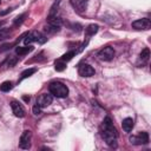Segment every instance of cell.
<instances>
[{"instance_id":"14","label":"cell","mask_w":151,"mask_h":151,"mask_svg":"<svg viewBox=\"0 0 151 151\" xmlns=\"http://www.w3.org/2000/svg\"><path fill=\"white\" fill-rule=\"evenodd\" d=\"M35 72H37V68H27V70H25V71L21 73L19 80H22V79H26V78L31 77V76H32L33 73H35Z\"/></svg>"},{"instance_id":"23","label":"cell","mask_w":151,"mask_h":151,"mask_svg":"<svg viewBox=\"0 0 151 151\" xmlns=\"http://www.w3.org/2000/svg\"><path fill=\"white\" fill-rule=\"evenodd\" d=\"M17 61H18V58H17V57H13V58H11V59L8 60V66H14Z\"/></svg>"},{"instance_id":"24","label":"cell","mask_w":151,"mask_h":151,"mask_svg":"<svg viewBox=\"0 0 151 151\" xmlns=\"http://www.w3.org/2000/svg\"><path fill=\"white\" fill-rule=\"evenodd\" d=\"M11 11H12V8H6L5 11H2V12H0V14H1V15H4V14H7V13H9Z\"/></svg>"},{"instance_id":"12","label":"cell","mask_w":151,"mask_h":151,"mask_svg":"<svg viewBox=\"0 0 151 151\" xmlns=\"http://www.w3.org/2000/svg\"><path fill=\"white\" fill-rule=\"evenodd\" d=\"M122 127L125 132H130L133 127V119L132 118H125L123 122H122Z\"/></svg>"},{"instance_id":"27","label":"cell","mask_w":151,"mask_h":151,"mask_svg":"<svg viewBox=\"0 0 151 151\" xmlns=\"http://www.w3.org/2000/svg\"><path fill=\"white\" fill-rule=\"evenodd\" d=\"M0 2H1V0H0Z\"/></svg>"},{"instance_id":"13","label":"cell","mask_w":151,"mask_h":151,"mask_svg":"<svg viewBox=\"0 0 151 151\" xmlns=\"http://www.w3.org/2000/svg\"><path fill=\"white\" fill-rule=\"evenodd\" d=\"M76 53H77V52H76V51H73V50H72V51H68V52H66L65 54H63V55H61L60 60H63V61H65V63H66V61H70V60L76 55Z\"/></svg>"},{"instance_id":"17","label":"cell","mask_w":151,"mask_h":151,"mask_svg":"<svg viewBox=\"0 0 151 151\" xmlns=\"http://www.w3.org/2000/svg\"><path fill=\"white\" fill-rule=\"evenodd\" d=\"M11 34V29L9 28H0V41L7 39Z\"/></svg>"},{"instance_id":"7","label":"cell","mask_w":151,"mask_h":151,"mask_svg":"<svg viewBox=\"0 0 151 151\" xmlns=\"http://www.w3.org/2000/svg\"><path fill=\"white\" fill-rule=\"evenodd\" d=\"M52 100H53L52 94H50V93H42V94H40L37 98V105L42 109V107H46V106L51 105L52 104Z\"/></svg>"},{"instance_id":"8","label":"cell","mask_w":151,"mask_h":151,"mask_svg":"<svg viewBox=\"0 0 151 151\" xmlns=\"http://www.w3.org/2000/svg\"><path fill=\"white\" fill-rule=\"evenodd\" d=\"M132 27L136 29H149L151 27V21L149 18H142V19L134 20L132 22Z\"/></svg>"},{"instance_id":"18","label":"cell","mask_w":151,"mask_h":151,"mask_svg":"<svg viewBox=\"0 0 151 151\" xmlns=\"http://www.w3.org/2000/svg\"><path fill=\"white\" fill-rule=\"evenodd\" d=\"M149 57H150V50L146 47V48H144V50L140 52V59H142L143 61H147V60H149Z\"/></svg>"},{"instance_id":"16","label":"cell","mask_w":151,"mask_h":151,"mask_svg":"<svg viewBox=\"0 0 151 151\" xmlns=\"http://www.w3.org/2000/svg\"><path fill=\"white\" fill-rule=\"evenodd\" d=\"M97 32H98V25L91 24V25H88L87 28H86V34H87V35H94Z\"/></svg>"},{"instance_id":"20","label":"cell","mask_w":151,"mask_h":151,"mask_svg":"<svg viewBox=\"0 0 151 151\" xmlns=\"http://www.w3.org/2000/svg\"><path fill=\"white\" fill-rule=\"evenodd\" d=\"M24 18H26V13H24V14H20V15H18L15 19H14V25L15 26H18V25H20L22 21H24Z\"/></svg>"},{"instance_id":"3","label":"cell","mask_w":151,"mask_h":151,"mask_svg":"<svg viewBox=\"0 0 151 151\" xmlns=\"http://www.w3.org/2000/svg\"><path fill=\"white\" fill-rule=\"evenodd\" d=\"M45 41H46V38H45L40 32H38V31H32V32H29V33L26 35V38L24 39L25 45H31L32 42H40V44H44Z\"/></svg>"},{"instance_id":"21","label":"cell","mask_w":151,"mask_h":151,"mask_svg":"<svg viewBox=\"0 0 151 151\" xmlns=\"http://www.w3.org/2000/svg\"><path fill=\"white\" fill-rule=\"evenodd\" d=\"M77 6H78V8L80 11L85 9V7H86V0H78L77 1Z\"/></svg>"},{"instance_id":"26","label":"cell","mask_w":151,"mask_h":151,"mask_svg":"<svg viewBox=\"0 0 151 151\" xmlns=\"http://www.w3.org/2000/svg\"><path fill=\"white\" fill-rule=\"evenodd\" d=\"M4 24H5V21H4V20H2V21H0V27H1Z\"/></svg>"},{"instance_id":"6","label":"cell","mask_w":151,"mask_h":151,"mask_svg":"<svg viewBox=\"0 0 151 151\" xmlns=\"http://www.w3.org/2000/svg\"><path fill=\"white\" fill-rule=\"evenodd\" d=\"M19 147L24 150H28L31 147V131L25 130L21 136H20V142H19Z\"/></svg>"},{"instance_id":"10","label":"cell","mask_w":151,"mask_h":151,"mask_svg":"<svg viewBox=\"0 0 151 151\" xmlns=\"http://www.w3.org/2000/svg\"><path fill=\"white\" fill-rule=\"evenodd\" d=\"M11 107H12V111H13L15 117H18V118L25 117V110H24V107L17 100H12L11 101Z\"/></svg>"},{"instance_id":"5","label":"cell","mask_w":151,"mask_h":151,"mask_svg":"<svg viewBox=\"0 0 151 151\" xmlns=\"http://www.w3.org/2000/svg\"><path fill=\"white\" fill-rule=\"evenodd\" d=\"M98 57L100 60H104V61H110L113 59L114 57V50L110 46H106L104 48H101L99 52H98Z\"/></svg>"},{"instance_id":"1","label":"cell","mask_w":151,"mask_h":151,"mask_svg":"<svg viewBox=\"0 0 151 151\" xmlns=\"http://www.w3.org/2000/svg\"><path fill=\"white\" fill-rule=\"evenodd\" d=\"M101 136H103L105 143L109 146H111V147H116L117 146L118 133H117V130L114 129L110 117H106L103 120V124H101Z\"/></svg>"},{"instance_id":"15","label":"cell","mask_w":151,"mask_h":151,"mask_svg":"<svg viewBox=\"0 0 151 151\" xmlns=\"http://www.w3.org/2000/svg\"><path fill=\"white\" fill-rule=\"evenodd\" d=\"M13 88V84H12V81H4L1 85H0V90L2 91V92H9Z\"/></svg>"},{"instance_id":"2","label":"cell","mask_w":151,"mask_h":151,"mask_svg":"<svg viewBox=\"0 0 151 151\" xmlns=\"http://www.w3.org/2000/svg\"><path fill=\"white\" fill-rule=\"evenodd\" d=\"M50 92L57 98H66L68 96V88L60 81H53L50 84Z\"/></svg>"},{"instance_id":"19","label":"cell","mask_w":151,"mask_h":151,"mask_svg":"<svg viewBox=\"0 0 151 151\" xmlns=\"http://www.w3.org/2000/svg\"><path fill=\"white\" fill-rule=\"evenodd\" d=\"M65 67H66V63L65 61H63V60H57L55 61V70L57 71H63V70H65Z\"/></svg>"},{"instance_id":"25","label":"cell","mask_w":151,"mask_h":151,"mask_svg":"<svg viewBox=\"0 0 151 151\" xmlns=\"http://www.w3.org/2000/svg\"><path fill=\"white\" fill-rule=\"evenodd\" d=\"M24 100L25 101H29V97H24Z\"/></svg>"},{"instance_id":"22","label":"cell","mask_w":151,"mask_h":151,"mask_svg":"<svg viewBox=\"0 0 151 151\" xmlns=\"http://www.w3.org/2000/svg\"><path fill=\"white\" fill-rule=\"evenodd\" d=\"M32 111H33V113H34V114H40V113H41V107H40V106H38V105L35 104V105L33 106Z\"/></svg>"},{"instance_id":"9","label":"cell","mask_w":151,"mask_h":151,"mask_svg":"<svg viewBox=\"0 0 151 151\" xmlns=\"http://www.w3.org/2000/svg\"><path fill=\"white\" fill-rule=\"evenodd\" d=\"M78 73L81 77H86V78L87 77H92L94 74V68L91 65H88V64H83V65L79 66Z\"/></svg>"},{"instance_id":"4","label":"cell","mask_w":151,"mask_h":151,"mask_svg":"<svg viewBox=\"0 0 151 151\" xmlns=\"http://www.w3.org/2000/svg\"><path fill=\"white\" fill-rule=\"evenodd\" d=\"M130 143L133 145H142V144H147L149 143V134L147 132H140L136 136H131L129 138Z\"/></svg>"},{"instance_id":"11","label":"cell","mask_w":151,"mask_h":151,"mask_svg":"<svg viewBox=\"0 0 151 151\" xmlns=\"http://www.w3.org/2000/svg\"><path fill=\"white\" fill-rule=\"evenodd\" d=\"M32 51H33V47L28 46V45H26V46H18L15 48V53L18 55H25V54H27V53H29Z\"/></svg>"}]
</instances>
